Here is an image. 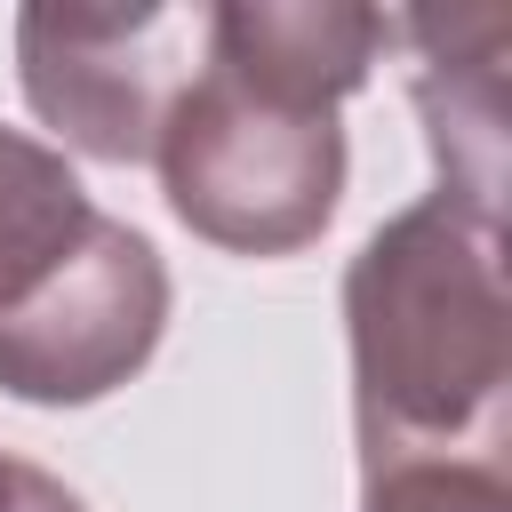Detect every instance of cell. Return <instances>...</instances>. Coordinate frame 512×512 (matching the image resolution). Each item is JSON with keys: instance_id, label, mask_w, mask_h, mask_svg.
I'll list each match as a JSON object with an SVG mask.
<instances>
[{"instance_id": "8992f818", "label": "cell", "mask_w": 512, "mask_h": 512, "mask_svg": "<svg viewBox=\"0 0 512 512\" xmlns=\"http://www.w3.org/2000/svg\"><path fill=\"white\" fill-rule=\"evenodd\" d=\"M360 512H512V472L504 464H368L360 472Z\"/></svg>"}, {"instance_id": "7a4b0ae2", "label": "cell", "mask_w": 512, "mask_h": 512, "mask_svg": "<svg viewBox=\"0 0 512 512\" xmlns=\"http://www.w3.org/2000/svg\"><path fill=\"white\" fill-rule=\"evenodd\" d=\"M352 432L368 464H504L512 440V304L504 216L424 192L384 216L344 272Z\"/></svg>"}, {"instance_id": "6da1fadb", "label": "cell", "mask_w": 512, "mask_h": 512, "mask_svg": "<svg viewBox=\"0 0 512 512\" xmlns=\"http://www.w3.org/2000/svg\"><path fill=\"white\" fill-rule=\"evenodd\" d=\"M392 48V16L360 0H224L200 16L152 168L176 224L224 256H296L344 200L336 104Z\"/></svg>"}, {"instance_id": "3957f363", "label": "cell", "mask_w": 512, "mask_h": 512, "mask_svg": "<svg viewBox=\"0 0 512 512\" xmlns=\"http://www.w3.org/2000/svg\"><path fill=\"white\" fill-rule=\"evenodd\" d=\"M168 336V264L104 216L72 160L0 128V392L24 408H88L144 376Z\"/></svg>"}, {"instance_id": "52a82bcc", "label": "cell", "mask_w": 512, "mask_h": 512, "mask_svg": "<svg viewBox=\"0 0 512 512\" xmlns=\"http://www.w3.org/2000/svg\"><path fill=\"white\" fill-rule=\"evenodd\" d=\"M40 464H24V456H8L0 448V512H32V496H40Z\"/></svg>"}, {"instance_id": "5b68a950", "label": "cell", "mask_w": 512, "mask_h": 512, "mask_svg": "<svg viewBox=\"0 0 512 512\" xmlns=\"http://www.w3.org/2000/svg\"><path fill=\"white\" fill-rule=\"evenodd\" d=\"M392 40L416 56V120L440 168V192L504 216V8H408Z\"/></svg>"}, {"instance_id": "277c9868", "label": "cell", "mask_w": 512, "mask_h": 512, "mask_svg": "<svg viewBox=\"0 0 512 512\" xmlns=\"http://www.w3.org/2000/svg\"><path fill=\"white\" fill-rule=\"evenodd\" d=\"M200 16L208 8H88V0H32L16 16V80L32 120L104 168H144L184 80L200 72Z\"/></svg>"}]
</instances>
